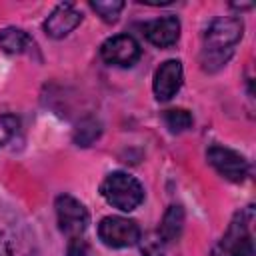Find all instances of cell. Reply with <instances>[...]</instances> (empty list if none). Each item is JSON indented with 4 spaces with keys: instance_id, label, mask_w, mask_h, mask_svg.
I'll list each match as a JSON object with an SVG mask.
<instances>
[{
    "instance_id": "30bf717a",
    "label": "cell",
    "mask_w": 256,
    "mask_h": 256,
    "mask_svg": "<svg viewBox=\"0 0 256 256\" xmlns=\"http://www.w3.org/2000/svg\"><path fill=\"white\" fill-rule=\"evenodd\" d=\"M144 36L148 38V42H152L158 48H168L172 46L178 36H180V22L176 16H164V18H156L150 20L142 26Z\"/></svg>"
},
{
    "instance_id": "ba28073f",
    "label": "cell",
    "mask_w": 256,
    "mask_h": 256,
    "mask_svg": "<svg viewBox=\"0 0 256 256\" xmlns=\"http://www.w3.org/2000/svg\"><path fill=\"white\" fill-rule=\"evenodd\" d=\"M82 22V12L76 10V6L72 2H62L58 4L52 14L46 18L44 22V32L50 38H64L66 34H70L78 24Z\"/></svg>"
},
{
    "instance_id": "ac0fdd59",
    "label": "cell",
    "mask_w": 256,
    "mask_h": 256,
    "mask_svg": "<svg viewBox=\"0 0 256 256\" xmlns=\"http://www.w3.org/2000/svg\"><path fill=\"white\" fill-rule=\"evenodd\" d=\"M66 254L68 256H88V244H86V240H82V236L70 238Z\"/></svg>"
},
{
    "instance_id": "9c48e42d",
    "label": "cell",
    "mask_w": 256,
    "mask_h": 256,
    "mask_svg": "<svg viewBox=\"0 0 256 256\" xmlns=\"http://www.w3.org/2000/svg\"><path fill=\"white\" fill-rule=\"evenodd\" d=\"M182 86V64L180 60H166L154 74V94L158 100H170Z\"/></svg>"
},
{
    "instance_id": "e0dca14e",
    "label": "cell",
    "mask_w": 256,
    "mask_h": 256,
    "mask_svg": "<svg viewBox=\"0 0 256 256\" xmlns=\"http://www.w3.org/2000/svg\"><path fill=\"white\" fill-rule=\"evenodd\" d=\"M18 126H20V122H18L16 116H12V114H2L0 116V146L6 144L18 132Z\"/></svg>"
},
{
    "instance_id": "9a60e30c",
    "label": "cell",
    "mask_w": 256,
    "mask_h": 256,
    "mask_svg": "<svg viewBox=\"0 0 256 256\" xmlns=\"http://www.w3.org/2000/svg\"><path fill=\"white\" fill-rule=\"evenodd\" d=\"M90 8L104 20V22H116L120 10L124 8L122 0H106V2H90Z\"/></svg>"
},
{
    "instance_id": "7a4b0ae2",
    "label": "cell",
    "mask_w": 256,
    "mask_h": 256,
    "mask_svg": "<svg viewBox=\"0 0 256 256\" xmlns=\"http://www.w3.org/2000/svg\"><path fill=\"white\" fill-rule=\"evenodd\" d=\"M252 212H240L230 222L220 244L214 246L210 256H254V242L250 234Z\"/></svg>"
},
{
    "instance_id": "2e32d148",
    "label": "cell",
    "mask_w": 256,
    "mask_h": 256,
    "mask_svg": "<svg viewBox=\"0 0 256 256\" xmlns=\"http://www.w3.org/2000/svg\"><path fill=\"white\" fill-rule=\"evenodd\" d=\"M230 56H232V52H212V50H204V54H202V66H204V70L214 72V70L222 68V66L228 62Z\"/></svg>"
},
{
    "instance_id": "277c9868",
    "label": "cell",
    "mask_w": 256,
    "mask_h": 256,
    "mask_svg": "<svg viewBox=\"0 0 256 256\" xmlns=\"http://www.w3.org/2000/svg\"><path fill=\"white\" fill-rule=\"evenodd\" d=\"M242 30L244 24L240 18L236 16H226V18H216L206 34H204V50H212V52H232L234 44L242 38Z\"/></svg>"
},
{
    "instance_id": "5bb4252c",
    "label": "cell",
    "mask_w": 256,
    "mask_h": 256,
    "mask_svg": "<svg viewBox=\"0 0 256 256\" xmlns=\"http://www.w3.org/2000/svg\"><path fill=\"white\" fill-rule=\"evenodd\" d=\"M102 128L96 120L88 118L84 122H80V126L76 128V134H74V140L78 142V146H90L98 136H100Z\"/></svg>"
},
{
    "instance_id": "5b68a950",
    "label": "cell",
    "mask_w": 256,
    "mask_h": 256,
    "mask_svg": "<svg viewBox=\"0 0 256 256\" xmlns=\"http://www.w3.org/2000/svg\"><path fill=\"white\" fill-rule=\"evenodd\" d=\"M98 236L110 248H126L140 240V228L134 220L122 216H106L98 224Z\"/></svg>"
},
{
    "instance_id": "6da1fadb",
    "label": "cell",
    "mask_w": 256,
    "mask_h": 256,
    "mask_svg": "<svg viewBox=\"0 0 256 256\" xmlns=\"http://www.w3.org/2000/svg\"><path fill=\"white\" fill-rule=\"evenodd\" d=\"M100 194L106 198V202L122 212H130L138 208L144 200V188L142 184L126 174V172H112L104 178L100 186Z\"/></svg>"
},
{
    "instance_id": "52a82bcc",
    "label": "cell",
    "mask_w": 256,
    "mask_h": 256,
    "mask_svg": "<svg viewBox=\"0 0 256 256\" xmlns=\"http://www.w3.org/2000/svg\"><path fill=\"white\" fill-rule=\"evenodd\" d=\"M140 54H142V50H140L138 42L128 34H116L100 46L102 60L106 64H114V66H124V68L132 66L140 58Z\"/></svg>"
},
{
    "instance_id": "7c38bea8",
    "label": "cell",
    "mask_w": 256,
    "mask_h": 256,
    "mask_svg": "<svg viewBox=\"0 0 256 256\" xmlns=\"http://www.w3.org/2000/svg\"><path fill=\"white\" fill-rule=\"evenodd\" d=\"M184 228V210L178 204L168 206V210L162 216L160 228H158V236L162 238V242H174Z\"/></svg>"
},
{
    "instance_id": "3957f363",
    "label": "cell",
    "mask_w": 256,
    "mask_h": 256,
    "mask_svg": "<svg viewBox=\"0 0 256 256\" xmlns=\"http://www.w3.org/2000/svg\"><path fill=\"white\" fill-rule=\"evenodd\" d=\"M56 216H58V226L68 238H78L86 232L90 214L84 208L80 200L74 196L62 194L56 198Z\"/></svg>"
},
{
    "instance_id": "8992f818",
    "label": "cell",
    "mask_w": 256,
    "mask_h": 256,
    "mask_svg": "<svg viewBox=\"0 0 256 256\" xmlns=\"http://www.w3.org/2000/svg\"><path fill=\"white\" fill-rule=\"evenodd\" d=\"M206 160L212 168L230 182H242L248 176V162L238 152L224 146H210L206 152Z\"/></svg>"
},
{
    "instance_id": "4fadbf2b",
    "label": "cell",
    "mask_w": 256,
    "mask_h": 256,
    "mask_svg": "<svg viewBox=\"0 0 256 256\" xmlns=\"http://www.w3.org/2000/svg\"><path fill=\"white\" fill-rule=\"evenodd\" d=\"M162 118H164L166 126L170 128V132H184L194 122L192 120V114L188 110H184V108H170V110L164 112Z\"/></svg>"
},
{
    "instance_id": "8fae6325",
    "label": "cell",
    "mask_w": 256,
    "mask_h": 256,
    "mask_svg": "<svg viewBox=\"0 0 256 256\" xmlns=\"http://www.w3.org/2000/svg\"><path fill=\"white\" fill-rule=\"evenodd\" d=\"M0 48L8 54H24L34 50V40L20 28L8 26L0 30Z\"/></svg>"
}]
</instances>
